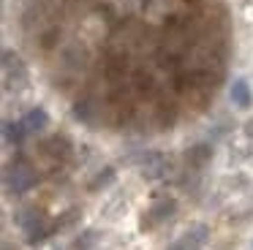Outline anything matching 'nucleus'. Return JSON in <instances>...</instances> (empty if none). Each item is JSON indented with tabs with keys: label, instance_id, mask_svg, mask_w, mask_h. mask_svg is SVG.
Instances as JSON below:
<instances>
[{
	"label": "nucleus",
	"instance_id": "obj_11",
	"mask_svg": "<svg viewBox=\"0 0 253 250\" xmlns=\"http://www.w3.org/2000/svg\"><path fill=\"white\" fill-rule=\"evenodd\" d=\"M52 231H55V226H46L44 217H41L39 223H33V226H30L28 231H25V237H28V242H30V245H39V242H44V239L49 237Z\"/></svg>",
	"mask_w": 253,
	"mask_h": 250
},
{
	"label": "nucleus",
	"instance_id": "obj_4",
	"mask_svg": "<svg viewBox=\"0 0 253 250\" xmlns=\"http://www.w3.org/2000/svg\"><path fill=\"white\" fill-rule=\"evenodd\" d=\"M207 239H210V228L204 226V223H193L188 231H182L180 237L171 242L169 250H199V248H204Z\"/></svg>",
	"mask_w": 253,
	"mask_h": 250
},
{
	"label": "nucleus",
	"instance_id": "obj_3",
	"mask_svg": "<svg viewBox=\"0 0 253 250\" xmlns=\"http://www.w3.org/2000/svg\"><path fill=\"white\" fill-rule=\"evenodd\" d=\"M136 166H139V171H142V177L144 179H164L166 174L171 171V161L164 155V152H158V150H150V152H142L139 155V161H136Z\"/></svg>",
	"mask_w": 253,
	"mask_h": 250
},
{
	"label": "nucleus",
	"instance_id": "obj_9",
	"mask_svg": "<svg viewBox=\"0 0 253 250\" xmlns=\"http://www.w3.org/2000/svg\"><path fill=\"white\" fill-rule=\"evenodd\" d=\"M25 136H28V130H25L22 120H19V123H11V120H6V123H3V141H6V144L19 147L25 141Z\"/></svg>",
	"mask_w": 253,
	"mask_h": 250
},
{
	"label": "nucleus",
	"instance_id": "obj_8",
	"mask_svg": "<svg viewBox=\"0 0 253 250\" xmlns=\"http://www.w3.org/2000/svg\"><path fill=\"white\" fill-rule=\"evenodd\" d=\"M229 98H231V103H234V106H240V109H248V106H251L253 95H251V87H248V82H245V79H234V82H231Z\"/></svg>",
	"mask_w": 253,
	"mask_h": 250
},
{
	"label": "nucleus",
	"instance_id": "obj_10",
	"mask_svg": "<svg viewBox=\"0 0 253 250\" xmlns=\"http://www.w3.org/2000/svg\"><path fill=\"white\" fill-rule=\"evenodd\" d=\"M212 158V150H210L207 144H196V147H191V150L185 152V161H188V166H193V168H202L204 163Z\"/></svg>",
	"mask_w": 253,
	"mask_h": 250
},
{
	"label": "nucleus",
	"instance_id": "obj_13",
	"mask_svg": "<svg viewBox=\"0 0 253 250\" xmlns=\"http://www.w3.org/2000/svg\"><path fill=\"white\" fill-rule=\"evenodd\" d=\"M95 242H98V231L87 228V231H82V234H79V237L71 242V250H90Z\"/></svg>",
	"mask_w": 253,
	"mask_h": 250
},
{
	"label": "nucleus",
	"instance_id": "obj_7",
	"mask_svg": "<svg viewBox=\"0 0 253 250\" xmlns=\"http://www.w3.org/2000/svg\"><path fill=\"white\" fill-rule=\"evenodd\" d=\"M41 150H44L49 158H55V161H66V158L71 155V141H68L63 133H57V136H49V139L41 144Z\"/></svg>",
	"mask_w": 253,
	"mask_h": 250
},
{
	"label": "nucleus",
	"instance_id": "obj_5",
	"mask_svg": "<svg viewBox=\"0 0 253 250\" xmlns=\"http://www.w3.org/2000/svg\"><path fill=\"white\" fill-rule=\"evenodd\" d=\"M174 212H177V201H174V199H161V201H155V204L147 209V215H144L142 228H153V226H158V223L169 220V217L174 215Z\"/></svg>",
	"mask_w": 253,
	"mask_h": 250
},
{
	"label": "nucleus",
	"instance_id": "obj_6",
	"mask_svg": "<svg viewBox=\"0 0 253 250\" xmlns=\"http://www.w3.org/2000/svg\"><path fill=\"white\" fill-rule=\"evenodd\" d=\"M22 125H25V130H28V136L30 133H44L46 125H49V114H46V109L33 106V109H28V114L22 117Z\"/></svg>",
	"mask_w": 253,
	"mask_h": 250
},
{
	"label": "nucleus",
	"instance_id": "obj_15",
	"mask_svg": "<svg viewBox=\"0 0 253 250\" xmlns=\"http://www.w3.org/2000/svg\"><path fill=\"white\" fill-rule=\"evenodd\" d=\"M55 250H66V248H55Z\"/></svg>",
	"mask_w": 253,
	"mask_h": 250
},
{
	"label": "nucleus",
	"instance_id": "obj_1",
	"mask_svg": "<svg viewBox=\"0 0 253 250\" xmlns=\"http://www.w3.org/2000/svg\"><path fill=\"white\" fill-rule=\"evenodd\" d=\"M36 171L25 158H17L14 163H8L6 171H3V188L8 196H25L30 188L36 185Z\"/></svg>",
	"mask_w": 253,
	"mask_h": 250
},
{
	"label": "nucleus",
	"instance_id": "obj_2",
	"mask_svg": "<svg viewBox=\"0 0 253 250\" xmlns=\"http://www.w3.org/2000/svg\"><path fill=\"white\" fill-rule=\"evenodd\" d=\"M3 84L8 92H19L28 87V68L14 49H3Z\"/></svg>",
	"mask_w": 253,
	"mask_h": 250
},
{
	"label": "nucleus",
	"instance_id": "obj_14",
	"mask_svg": "<svg viewBox=\"0 0 253 250\" xmlns=\"http://www.w3.org/2000/svg\"><path fill=\"white\" fill-rule=\"evenodd\" d=\"M242 130H245V136L253 141V120H248V123H245V128H242Z\"/></svg>",
	"mask_w": 253,
	"mask_h": 250
},
{
	"label": "nucleus",
	"instance_id": "obj_12",
	"mask_svg": "<svg viewBox=\"0 0 253 250\" xmlns=\"http://www.w3.org/2000/svg\"><path fill=\"white\" fill-rule=\"evenodd\" d=\"M112 179H115V168H112V166H104V168H101V171L95 174L93 179H90V185H87V188H90V190H93V193H95V190L106 188V185H109Z\"/></svg>",
	"mask_w": 253,
	"mask_h": 250
}]
</instances>
